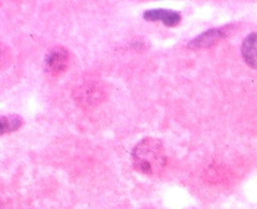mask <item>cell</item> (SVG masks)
Segmentation results:
<instances>
[{"label": "cell", "mask_w": 257, "mask_h": 209, "mask_svg": "<svg viewBox=\"0 0 257 209\" xmlns=\"http://www.w3.org/2000/svg\"><path fill=\"white\" fill-rule=\"evenodd\" d=\"M163 144L157 139H144L133 151V163L143 173H154L166 165Z\"/></svg>", "instance_id": "obj_1"}, {"label": "cell", "mask_w": 257, "mask_h": 209, "mask_svg": "<svg viewBox=\"0 0 257 209\" xmlns=\"http://www.w3.org/2000/svg\"><path fill=\"white\" fill-rule=\"evenodd\" d=\"M69 64V52L64 47H54L45 58V69L51 75H60L66 70Z\"/></svg>", "instance_id": "obj_2"}, {"label": "cell", "mask_w": 257, "mask_h": 209, "mask_svg": "<svg viewBox=\"0 0 257 209\" xmlns=\"http://www.w3.org/2000/svg\"><path fill=\"white\" fill-rule=\"evenodd\" d=\"M229 28L230 26H225V27L220 28H211V30L201 33L196 39L191 40L189 42V47L190 49H203V47L211 46V45L216 44L220 39L227 36V33L229 32Z\"/></svg>", "instance_id": "obj_3"}, {"label": "cell", "mask_w": 257, "mask_h": 209, "mask_svg": "<svg viewBox=\"0 0 257 209\" xmlns=\"http://www.w3.org/2000/svg\"><path fill=\"white\" fill-rule=\"evenodd\" d=\"M144 18L151 22L162 21L168 27H175L181 22V14L178 12L167 11V9H151L145 12Z\"/></svg>", "instance_id": "obj_4"}, {"label": "cell", "mask_w": 257, "mask_h": 209, "mask_svg": "<svg viewBox=\"0 0 257 209\" xmlns=\"http://www.w3.org/2000/svg\"><path fill=\"white\" fill-rule=\"evenodd\" d=\"M242 55L251 68L257 69V33H251L242 44Z\"/></svg>", "instance_id": "obj_5"}, {"label": "cell", "mask_w": 257, "mask_h": 209, "mask_svg": "<svg viewBox=\"0 0 257 209\" xmlns=\"http://www.w3.org/2000/svg\"><path fill=\"white\" fill-rule=\"evenodd\" d=\"M0 123H2V130H3V133H9L18 129L23 124V119L18 115L2 116Z\"/></svg>", "instance_id": "obj_6"}]
</instances>
